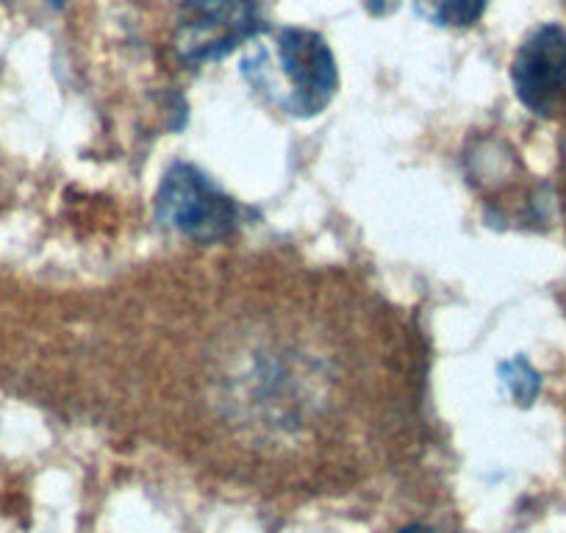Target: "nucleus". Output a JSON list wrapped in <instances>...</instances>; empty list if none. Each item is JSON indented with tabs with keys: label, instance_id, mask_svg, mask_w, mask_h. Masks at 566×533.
<instances>
[{
	"label": "nucleus",
	"instance_id": "nucleus-5",
	"mask_svg": "<svg viewBox=\"0 0 566 533\" xmlns=\"http://www.w3.org/2000/svg\"><path fill=\"white\" fill-rule=\"evenodd\" d=\"M422 18L437 25H453V29H467L478 23L486 12L489 0H413Z\"/></svg>",
	"mask_w": 566,
	"mask_h": 533
},
{
	"label": "nucleus",
	"instance_id": "nucleus-2",
	"mask_svg": "<svg viewBox=\"0 0 566 533\" xmlns=\"http://www.w3.org/2000/svg\"><path fill=\"white\" fill-rule=\"evenodd\" d=\"M156 215L195 242H220L239 228V206L203 170L176 161L156 192Z\"/></svg>",
	"mask_w": 566,
	"mask_h": 533
},
{
	"label": "nucleus",
	"instance_id": "nucleus-6",
	"mask_svg": "<svg viewBox=\"0 0 566 533\" xmlns=\"http://www.w3.org/2000/svg\"><path fill=\"white\" fill-rule=\"evenodd\" d=\"M500 378H503V386L520 406H531L536 400L538 389H542V378L522 356L500 364Z\"/></svg>",
	"mask_w": 566,
	"mask_h": 533
},
{
	"label": "nucleus",
	"instance_id": "nucleus-4",
	"mask_svg": "<svg viewBox=\"0 0 566 533\" xmlns=\"http://www.w3.org/2000/svg\"><path fill=\"white\" fill-rule=\"evenodd\" d=\"M511 81L522 106L538 117L566 112V31L555 23L531 31L516 51Z\"/></svg>",
	"mask_w": 566,
	"mask_h": 533
},
{
	"label": "nucleus",
	"instance_id": "nucleus-9",
	"mask_svg": "<svg viewBox=\"0 0 566 533\" xmlns=\"http://www.w3.org/2000/svg\"><path fill=\"white\" fill-rule=\"evenodd\" d=\"M564 209H566V189H564Z\"/></svg>",
	"mask_w": 566,
	"mask_h": 533
},
{
	"label": "nucleus",
	"instance_id": "nucleus-8",
	"mask_svg": "<svg viewBox=\"0 0 566 533\" xmlns=\"http://www.w3.org/2000/svg\"><path fill=\"white\" fill-rule=\"evenodd\" d=\"M48 3H53V7H62L64 0H48Z\"/></svg>",
	"mask_w": 566,
	"mask_h": 533
},
{
	"label": "nucleus",
	"instance_id": "nucleus-3",
	"mask_svg": "<svg viewBox=\"0 0 566 533\" xmlns=\"http://www.w3.org/2000/svg\"><path fill=\"white\" fill-rule=\"evenodd\" d=\"M261 31L255 0H187L176 29V51L187 64L228 56Z\"/></svg>",
	"mask_w": 566,
	"mask_h": 533
},
{
	"label": "nucleus",
	"instance_id": "nucleus-1",
	"mask_svg": "<svg viewBox=\"0 0 566 533\" xmlns=\"http://www.w3.org/2000/svg\"><path fill=\"white\" fill-rule=\"evenodd\" d=\"M242 75L259 95L292 117H317L339 86L328 42L306 29H283L275 36V59L261 48L244 59Z\"/></svg>",
	"mask_w": 566,
	"mask_h": 533
},
{
	"label": "nucleus",
	"instance_id": "nucleus-7",
	"mask_svg": "<svg viewBox=\"0 0 566 533\" xmlns=\"http://www.w3.org/2000/svg\"><path fill=\"white\" fill-rule=\"evenodd\" d=\"M397 533H437L431 525H422V522H411V525L400 527Z\"/></svg>",
	"mask_w": 566,
	"mask_h": 533
}]
</instances>
